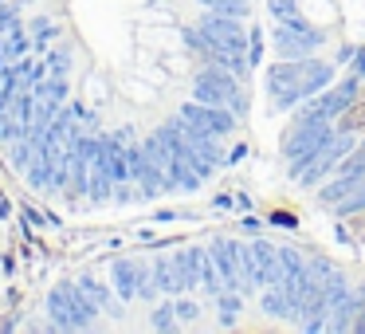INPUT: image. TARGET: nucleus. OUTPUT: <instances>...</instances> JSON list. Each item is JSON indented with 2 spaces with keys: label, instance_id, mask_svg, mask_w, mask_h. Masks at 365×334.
I'll return each mask as SVG.
<instances>
[{
  "label": "nucleus",
  "instance_id": "nucleus-1",
  "mask_svg": "<svg viewBox=\"0 0 365 334\" xmlns=\"http://www.w3.org/2000/svg\"><path fill=\"white\" fill-rule=\"evenodd\" d=\"M338 134V122L334 118H299L294 114V126L283 138V158H287V173L299 177L318 153L330 146V138Z\"/></svg>",
  "mask_w": 365,
  "mask_h": 334
},
{
  "label": "nucleus",
  "instance_id": "nucleus-2",
  "mask_svg": "<svg viewBox=\"0 0 365 334\" xmlns=\"http://www.w3.org/2000/svg\"><path fill=\"white\" fill-rule=\"evenodd\" d=\"M357 91H361V75H346V79H338L334 87H326L322 95H314L310 103H302L294 114H299V118H334L338 122L354 111Z\"/></svg>",
  "mask_w": 365,
  "mask_h": 334
},
{
  "label": "nucleus",
  "instance_id": "nucleus-3",
  "mask_svg": "<svg viewBox=\"0 0 365 334\" xmlns=\"http://www.w3.org/2000/svg\"><path fill=\"white\" fill-rule=\"evenodd\" d=\"M354 146H357V138H354V134H349V130H338V134H334V138H330V146H326V150H322V153H318V158H314V161H310V166H307V169H302V173H299V177H294V181H299V185H302V189H318V185H322V181H326V177H330V173H334V169H338V166H341V158H346V153H349V150H354Z\"/></svg>",
  "mask_w": 365,
  "mask_h": 334
},
{
  "label": "nucleus",
  "instance_id": "nucleus-4",
  "mask_svg": "<svg viewBox=\"0 0 365 334\" xmlns=\"http://www.w3.org/2000/svg\"><path fill=\"white\" fill-rule=\"evenodd\" d=\"M177 114H181L185 122H197L200 130H208V134H216V138H228L232 130H236V114H232L228 106H208V103L189 98Z\"/></svg>",
  "mask_w": 365,
  "mask_h": 334
},
{
  "label": "nucleus",
  "instance_id": "nucleus-5",
  "mask_svg": "<svg viewBox=\"0 0 365 334\" xmlns=\"http://www.w3.org/2000/svg\"><path fill=\"white\" fill-rule=\"evenodd\" d=\"M212 263H216V271H220L228 291H247L244 271H240V263H236V240H228V236L212 240Z\"/></svg>",
  "mask_w": 365,
  "mask_h": 334
},
{
  "label": "nucleus",
  "instance_id": "nucleus-6",
  "mask_svg": "<svg viewBox=\"0 0 365 334\" xmlns=\"http://www.w3.org/2000/svg\"><path fill=\"white\" fill-rule=\"evenodd\" d=\"M48 330H75V307L67 283H56L48 291Z\"/></svg>",
  "mask_w": 365,
  "mask_h": 334
},
{
  "label": "nucleus",
  "instance_id": "nucleus-7",
  "mask_svg": "<svg viewBox=\"0 0 365 334\" xmlns=\"http://www.w3.org/2000/svg\"><path fill=\"white\" fill-rule=\"evenodd\" d=\"M71 287V307H75V330H95L98 326V315H103V307H98L95 299H91L87 291L79 287V279L75 283H67Z\"/></svg>",
  "mask_w": 365,
  "mask_h": 334
},
{
  "label": "nucleus",
  "instance_id": "nucleus-8",
  "mask_svg": "<svg viewBox=\"0 0 365 334\" xmlns=\"http://www.w3.org/2000/svg\"><path fill=\"white\" fill-rule=\"evenodd\" d=\"M110 287L118 291L122 303L138 299V260H114L110 263Z\"/></svg>",
  "mask_w": 365,
  "mask_h": 334
},
{
  "label": "nucleus",
  "instance_id": "nucleus-9",
  "mask_svg": "<svg viewBox=\"0 0 365 334\" xmlns=\"http://www.w3.org/2000/svg\"><path fill=\"white\" fill-rule=\"evenodd\" d=\"M200 252H205V248H181V252L169 255V260H173V271H177V279H181L185 291L200 287Z\"/></svg>",
  "mask_w": 365,
  "mask_h": 334
},
{
  "label": "nucleus",
  "instance_id": "nucleus-10",
  "mask_svg": "<svg viewBox=\"0 0 365 334\" xmlns=\"http://www.w3.org/2000/svg\"><path fill=\"white\" fill-rule=\"evenodd\" d=\"M252 252H255V263H259V283L275 287L283 279V271H279V248L267 244V240H252Z\"/></svg>",
  "mask_w": 365,
  "mask_h": 334
},
{
  "label": "nucleus",
  "instance_id": "nucleus-11",
  "mask_svg": "<svg viewBox=\"0 0 365 334\" xmlns=\"http://www.w3.org/2000/svg\"><path fill=\"white\" fill-rule=\"evenodd\" d=\"M79 287L106 310V315H118V303H122V299H118V291H114L110 283H103L98 275H91V271H87V275H79Z\"/></svg>",
  "mask_w": 365,
  "mask_h": 334
},
{
  "label": "nucleus",
  "instance_id": "nucleus-12",
  "mask_svg": "<svg viewBox=\"0 0 365 334\" xmlns=\"http://www.w3.org/2000/svg\"><path fill=\"white\" fill-rule=\"evenodd\" d=\"M150 268H153V283H158V291H161V295H169V299H177V295H185L181 279H177V271H173V260H165V255H158V260H153Z\"/></svg>",
  "mask_w": 365,
  "mask_h": 334
},
{
  "label": "nucleus",
  "instance_id": "nucleus-13",
  "mask_svg": "<svg viewBox=\"0 0 365 334\" xmlns=\"http://www.w3.org/2000/svg\"><path fill=\"white\" fill-rule=\"evenodd\" d=\"M28 48H32V40H28V32H24V24H12L9 32H4V40H0V56L9 59V64H16L20 56H28Z\"/></svg>",
  "mask_w": 365,
  "mask_h": 334
},
{
  "label": "nucleus",
  "instance_id": "nucleus-14",
  "mask_svg": "<svg viewBox=\"0 0 365 334\" xmlns=\"http://www.w3.org/2000/svg\"><path fill=\"white\" fill-rule=\"evenodd\" d=\"M236 263H240V271H244V283H247V291H255V287L263 291V283H259V263H255V252H252V244H240V240H236Z\"/></svg>",
  "mask_w": 365,
  "mask_h": 334
},
{
  "label": "nucleus",
  "instance_id": "nucleus-15",
  "mask_svg": "<svg viewBox=\"0 0 365 334\" xmlns=\"http://www.w3.org/2000/svg\"><path fill=\"white\" fill-rule=\"evenodd\" d=\"M259 307H263V315H271V318H291V307H287V295H283V287H263V295H259Z\"/></svg>",
  "mask_w": 365,
  "mask_h": 334
},
{
  "label": "nucleus",
  "instance_id": "nucleus-16",
  "mask_svg": "<svg viewBox=\"0 0 365 334\" xmlns=\"http://www.w3.org/2000/svg\"><path fill=\"white\" fill-rule=\"evenodd\" d=\"M216 307H220V326H232V323L240 318V310H244L240 291H228V287H224V291L216 295Z\"/></svg>",
  "mask_w": 365,
  "mask_h": 334
},
{
  "label": "nucleus",
  "instance_id": "nucleus-17",
  "mask_svg": "<svg viewBox=\"0 0 365 334\" xmlns=\"http://www.w3.org/2000/svg\"><path fill=\"white\" fill-rule=\"evenodd\" d=\"M20 138H28V126L12 111H4L0 114V146H12V142H20Z\"/></svg>",
  "mask_w": 365,
  "mask_h": 334
},
{
  "label": "nucleus",
  "instance_id": "nucleus-18",
  "mask_svg": "<svg viewBox=\"0 0 365 334\" xmlns=\"http://www.w3.org/2000/svg\"><path fill=\"white\" fill-rule=\"evenodd\" d=\"M32 91H36L40 98H51V103H67V79H56V75H48V79H40Z\"/></svg>",
  "mask_w": 365,
  "mask_h": 334
},
{
  "label": "nucleus",
  "instance_id": "nucleus-19",
  "mask_svg": "<svg viewBox=\"0 0 365 334\" xmlns=\"http://www.w3.org/2000/svg\"><path fill=\"white\" fill-rule=\"evenodd\" d=\"M302 268H307V255L294 252V248H279V271H283V279L287 275H299ZM283 279H279V283H283Z\"/></svg>",
  "mask_w": 365,
  "mask_h": 334
},
{
  "label": "nucleus",
  "instance_id": "nucleus-20",
  "mask_svg": "<svg viewBox=\"0 0 365 334\" xmlns=\"http://www.w3.org/2000/svg\"><path fill=\"white\" fill-rule=\"evenodd\" d=\"M150 326H153V330H177V326H181V318H177L173 303H161V307L150 315Z\"/></svg>",
  "mask_w": 365,
  "mask_h": 334
},
{
  "label": "nucleus",
  "instance_id": "nucleus-21",
  "mask_svg": "<svg viewBox=\"0 0 365 334\" xmlns=\"http://www.w3.org/2000/svg\"><path fill=\"white\" fill-rule=\"evenodd\" d=\"M48 75H56V79H67V75H71V51H67V48L48 51Z\"/></svg>",
  "mask_w": 365,
  "mask_h": 334
},
{
  "label": "nucleus",
  "instance_id": "nucleus-22",
  "mask_svg": "<svg viewBox=\"0 0 365 334\" xmlns=\"http://www.w3.org/2000/svg\"><path fill=\"white\" fill-rule=\"evenodd\" d=\"M267 12L275 20H291V16H299V12H302V4H299V0H267Z\"/></svg>",
  "mask_w": 365,
  "mask_h": 334
},
{
  "label": "nucleus",
  "instance_id": "nucleus-23",
  "mask_svg": "<svg viewBox=\"0 0 365 334\" xmlns=\"http://www.w3.org/2000/svg\"><path fill=\"white\" fill-rule=\"evenodd\" d=\"M173 310H177V318H181V323H197V318H200V307L192 299H181V295L173 299Z\"/></svg>",
  "mask_w": 365,
  "mask_h": 334
},
{
  "label": "nucleus",
  "instance_id": "nucleus-24",
  "mask_svg": "<svg viewBox=\"0 0 365 334\" xmlns=\"http://www.w3.org/2000/svg\"><path fill=\"white\" fill-rule=\"evenodd\" d=\"M16 20H20V4H0V40H4V32H9Z\"/></svg>",
  "mask_w": 365,
  "mask_h": 334
},
{
  "label": "nucleus",
  "instance_id": "nucleus-25",
  "mask_svg": "<svg viewBox=\"0 0 365 334\" xmlns=\"http://www.w3.org/2000/svg\"><path fill=\"white\" fill-rule=\"evenodd\" d=\"M307 268H310V275H314V279H326V275H334V271H338L330 260H326V255H314V260H307Z\"/></svg>",
  "mask_w": 365,
  "mask_h": 334
},
{
  "label": "nucleus",
  "instance_id": "nucleus-26",
  "mask_svg": "<svg viewBox=\"0 0 365 334\" xmlns=\"http://www.w3.org/2000/svg\"><path fill=\"white\" fill-rule=\"evenodd\" d=\"M302 330H307V334H322L326 330V318H307V323H302Z\"/></svg>",
  "mask_w": 365,
  "mask_h": 334
},
{
  "label": "nucleus",
  "instance_id": "nucleus-27",
  "mask_svg": "<svg viewBox=\"0 0 365 334\" xmlns=\"http://www.w3.org/2000/svg\"><path fill=\"white\" fill-rule=\"evenodd\" d=\"M354 75L365 79V51H354Z\"/></svg>",
  "mask_w": 365,
  "mask_h": 334
},
{
  "label": "nucleus",
  "instance_id": "nucleus-28",
  "mask_svg": "<svg viewBox=\"0 0 365 334\" xmlns=\"http://www.w3.org/2000/svg\"><path fill=\"white\" fill-rule=\"evenodd\" d=\"M4 67H9V59H4V56H0V71H4Z\"/></svg>",
  "mask_w": 365,
  "mask_h": 334
},
{
  "label": "nucleus",
  "instance_id": "nucleus-29",
  "mask_svg": "<svg viewBox=\"0 0 365 334\" xmlns=\"http://www.w3.org/2000/svg\"><path fill=\"white\" fill-rule=\"evenodd\" d=\"M357 146H361V150H365V138H357Z\"/></svg>",
  "mask_w": 365,
  "mask_h": 334
},
{
  "label": "nucleus",
  "instance_id": "nucleus-30",
  "mask_svg": "<svg viewBox=\"0 0 365 334\" xmlns=\"http://www.w3.org/2000/svg\"><path fill=\"white\" fill-rule=\"evenodd\" d=\"M197 4H200V9H205V4H208V0H197Z\"/></svg>",
  "mask_w": 365,
  "mask_h": 334
},
{
  "label": "nucleus",
  "instance_id": "nucleus-31",
  "mask_svg": "<svg viewBox=\"0 0 365 334\" xmlns=\"http://www.w3.org/2000/svg\"><path fill=\"white\" fill-rule=\"evenodd\" d=\"M0 4H4V0H0Z\"/></svg>",
  "mask_w": 365,
  "mask_h": 334
}]
</instances>
